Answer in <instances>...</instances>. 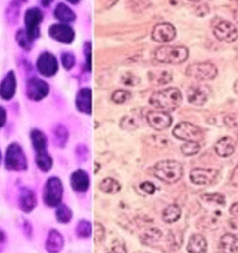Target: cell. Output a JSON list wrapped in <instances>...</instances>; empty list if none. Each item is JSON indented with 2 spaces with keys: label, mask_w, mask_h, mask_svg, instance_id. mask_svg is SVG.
I'll list each match as a JSON object with an SVG mask.
<instances>
[{
  "label": "cell",
  "mask_w": 238,
  "mask_h": 253,
  "mask_svg": "<svg viewBox=\"0 0 238 253\" xmlns=\"http://www.w3.org/2000/svg\"><path fill=\"white\" fill-rule=\"evenodd\" d=\"M162 237H163V233L160 229L151 228V229H148L146 233H144V234L140 235V240H142L143 243L147 244V243H151V241L159 240Z\"/></svg>",
  "instance_id": "cell-36"
},
{
  "label": "cell",
  "mask_w": 238,
  "mask_h": 253,
  "mask_svg": "<svg viewBox=\"0 0 238 253\" xmlns=\"http://www.w3.org/2000/svg\"><path fill=\"white\" fill-rule=\"evenodd\" d=\"M44 21V13L39 7H30L24 13L25 31L33 40H36L41 34V23Z\"/></svg>",
  "instance_id": "cell-7"
},
{
  "label": "cell",
  "mask_w": 238,
  "mask_h": 253,
  "mask_svg": "<svg viewBox=\"0 0 238 253\" xmlns=\"http://www.w3.org/2000/svg\"><path fill=\"white\" fill-rule=\"evenodd\" d=\"M66 1H68L70 4H73V5H77L78 2L80 1V0H66Z\"/></svg>",
  "instance_id": "cell-58"
},
{
  "label": "cell",
  "mask_w": 238,
  "mask_h": 253,
  "mask_svg": "<svg viewBox=\"0 0 238 253\" xmlns=\"http://www.w3.org/2000/svg\"><path fill=\"white\" fill-rule=\"evenodd\" d=\"M183 96L179 88L169 87L165 90L156 91L151 94L150 104L162 111H174L182 104Z\"/></svg>",
  "instance_id": "cell-1"
},
{
  "label": "cell",
  "mask_w": 238,
  "mask_h": 253,
  "mask_svg": "<svg viewBox=\"0 0 238 253\" xmlns=\"http://www.w3.org/2000/svg\"><path fill=\"white\" fill-rule=\"evenodd\" d=\"M16 41L22 49L29 51L33 49L34 41H35V40H33L29 35H28L25 29H19V30L16 33Z\"/></svg>",
  "instance_id": "cell-33"
},
{
  "label": "cell",
  "mask_w": 238,
  "mask_h": 253,
  "mask_svg": "<svg viewBox=\"0 0 238 253\" xmlns=\"http://www.w3.org/2000/svg\"><path fill=\"white\" fill-rule=\"evenodd\" d=\"M49 36L55 41L64 44H71L76 39V33L71 25L65 24V23H58V24L50 25Z\"/></svg>",
  "instance_id": "cell-12"
},
{
  "label": "cell",
  "mask_w": 238,
  "mask_h": 253,
  "mask_svg": "<svg viewBox=\"0 0 238 253\" xmlns=\"http://www.w3.org/2000/svg\"><path fill=\"white\" fill-rule=\"evenodd\" d=\"M224 123H225V126L228 128H238V114H230L228 116H225Z\"/></svg>",
  "instance_id": "cell-45"
},
{
  "label": "cell",
  "mask_w": 238,
  "mask_h": 253,
  "mask_svg": "<svg viewBox=\"0 0 238 253\" xmlns=\"http://www.w3.org/2000/svg\"><path fill=\"white\" fill-rule=\"evenodd\" d=\"M17 90V78L13 71H10L0 83V97L4 100H11Z\"/></svg>",
  "instance_id": "cell-16"
},
{
  "label": "cell",
  "mask_w": 238,
  "mask_h": 253,
  "mask_svg": "<svg viewBox=\"0 0 238 253\" xmlns=\"http://www.w3.org/2000/svg\"><path fill=\"white\" fill-rule=\"evenodd\" d=\"M131 97H132V94L130 91L116 90L113 92V94H111V100H113L115 104H123V103L127 102Z\"/></svg>",
  "instance_id": "cell-38"
},
{
  "label": "cell",
  "mask_w": 238,
  "mask_h": 253,
  "mask_svg": "<svg viewBox=\"0 0 238 253\" xmlns=\"http://www.w3.org/2000/svg\"><path fill=\"white\" fill-rule=\"evenodd\" d=\"M186 74L196 80H212L217 77L218 68L211 62L191 63L186 68Z\"/></svg>",
  "instance_id": "cell-8"
},
{
  "label": "cell",
  "mask_w": 238,
  "mask_h": 253,
  "mask_svg": "<svg viewBox=\"0 0 238 253\" xmlns=\"http://www.w3.org/2000/svg\"><path fill=\"white\" fill-rule=\"evenodd\" d=\"M54 17H55L58 21H60L61 23H72L76 21V13L74 11H72V8H70L67 5L60 4L56 5L55 10H54Z\"/></svg>",
  "instance_id": "cell-24"
},
{
  "label": "cell",
  "mask_w": 238,
  "mask_h": 253,
  "mask_svg": "<svg viewBox=\"0 0 238 253\" xmlns=\"http://www.w3.org/2000/svg\"><path fill=\"white\" fill-rule=\"evenodd\" d=\"M234 91L238 94V79L235 82V84H234Z\"/></svg>",
  "instance_id": "cell-57"
},
{
  "label": "cell",
  "mask_w": 238,
  "mask_h": 253,
  "mask_svg": "<svg viewBox=\"0 0 238 253\" xmlns=\"http://www.w3.org/2000/svg\"><path fill=\"white\" fill-rule=\"evenodd\" d=\"M93 229L94 227L91 225V222H89L87 220H80L78 225H77L76 232L79 238H82V239H88V238H90L91 234H93Z\"/></svg>",
  "instance_id": "cell-35"
},
{
  "label": "cell",
  "mask_w": 238,
  "mask_h": 253,
  "mask_svg": "<svg viewBox=\"0 0 238 253\" xmlns=\"http://www.w3.org/2000/svg\"><path fill=\"white\" fill-rule=\"evenodd\" d=\"M188 1H190V2H199V1H201V0H188Z\"/></svg>",
  "instance_id": "cell-59"
},
{
  "label": "cell",
  "mask_w": 238,
  "mask_h": 253,
  "mask_svg": "<svg viewBox=\"0 0 238 253\" xmlns=\"http://www.w3.org/2000/svg\"><path fill=\"white\" fill-rule=\"evenodd\" d=\"M153 174L162 182L174 184L182 178L183 166L177 160H160L153 166Z\"/></svg>",
  "instance_id": "cell-2"
},
{
  "label": "cell",
  "mask_w": 238,
  "mask_h": 253,
  "mask_svg": "<svg viewBox=\"0 0 238 253\" xmlns=\"http://www.w3.org/2000/svg\"><path fill=\"white\" fill-rule=\"evenodd\" d=\"M220 249L224 253H238V238L234 234H225L220 239Z\"/></svg>",
  "instance_id": "cell-28"
},
{
  "label": "cell",
  "mask_w": 238,
  "mask_h": 253,
  "mask_svg": "<svg viewBox=\"0 0 238 253\" xmlns=\"http://www.w3.org/2000/svg\"><path fill=\"white\" fill-rule=\"evenodd\" d=\"M139 189L142 190V191L144 192V194H146V195H153L154 192H156V190H157L156 186H154V184H152L150 182L142 183L139 185Z\"/></svg>",
  "instance_id": "cell-47"
},
{
  "label": "cell",
  "mask_w": 238,
  "mask_h": 253,
  "mask_svg": "<svg viewBox=\"0 0 238 253\" xmlns=\"http://www.w3.org/2000/svg\"><path fill=\"white\" fill-rule=\"evenodd\" d=\"M209 91L205 86H190L187 90V100L189 104L201 106L208 100Z\"/></svg>",
  "instance_id": "cell-17"
},
{
  "label": "cell",
  "mask_w": 238,
  "mask_h": 253,
  "mask_svg": "<svg viewBox=\"0 0 238 253\" xmlns=\"http://www.w3.org/2000/svg\"><path fill=\"white\" fill-rule=\"evenodd\" d=\"M146 121H147L148 125L154 130L162 131L170 128L171 123H173V117L170 116V114L166 113V111L152 110L148 111L147 115H146Z\"/></svg>",
  "instance_id": "cell-13"
},
{
  "label": "cell",
  "mask_w": 238,
  "mask_h": 253,
  "mask_svg": "<svg viewBox=\"0 0 238 253\" xmlns=\"http://www.w3.org/2000/svg\"><path fill=\"white\" fill-rule=\"evenodd\" d=\"M5 168H6L8 171H27V155H25L23 148L17 142L11 143L6 149V154H5Z\"/></svg>",
  "instance_id": "cell-4"
},
{
  "label": "cell",
  "mask_w": 238,
  "mask_h": 253,
  "mask_svg": "<svg viewBox=\"0 0 238 253\" xmlns=\"http://www.w3.org/2000/svg\"><path fill=\"white\" fill-rule=\"evenodd\" d=\"M154 56L158 62L176 65L187 61L189 50L183 45H163L156 49Z\"/></svg>",
  "instance_id": "cell-3"
},
{
  "label": "cell",
  "mask_w": 238,
  "mask_h": 253,
  "mask_svg": "<svg viewBox=\"0 0 238 253\" xmlns=\"http://www.w3.org/2000/svg\"><path fill=\"white\" fill-rule=\"evenodd\" d=\"M70 184L74 191L85 192L88 191L89 186H90V178L84 169H77L71 174Z\"/></svg>",
  "instance_id": "cell-19"
},
{
  "label": "cell",
  "mask_w": 238,
  "mask_h": 253,
  "mask_svg": "<svg viewBox=\"0 0 238 253\" xmlns=\"http://www.w3.org/2000/svg\"><path fill=\"white\" fill-rule=\"evenodd\" d=\"M62 195H64V185L61 179L58 177H50L45 184L42 198L44 202L49 208H54L61 204Z\"/></svg>",
  "instance_id": "cell-5"
},
{
  "label": "cell",
  "mask_w": 238,
  "mask_h": 253,
  "mask_svg": "<svg viewBox=\"0 0 238 253\" xmlns=\"http://www.w3.org/2000/svg\"><path fill=\"white\" fill-rule=\"evenodd\" d=\"M65 245L64 237L61 235V233L56 229H51L48 234L47 240H46L45 247L47 250V252L49 253H60L62 251Z\"/></svg>",
  "instance_id": "cell-20"
},
{
  "label": "cell",
  "mask_w": 238,
  "mask_h": 253,
  "mask_svg": "<svg viewBox=\"0 0 238 253\" xmlns=\"http://www.w3.org/2000/svg\"><path fill=\"white\" fill-rule=\"evenodd\" d=\"M19 14H21V2L13 0L5 11V18H6L8 24H16L18 22Z\"/></svg>",
  "instance_id": "cell-31"
},
{
  "label": "cell",
  "mask_w": 238,
  "mask_h": 253,
  "mask_svg": "<svg viewBox=\"0 0 238 253\" xmlns=\"http://www.w3.org/2000/svg\"><path fill=\"white\" fill-rule=\"evenodd\" d=\"M49 94V85L37 77L29 78L27 82V97L33 102H40Z\"/></svg>",
  "instance_id": "cell-9"
},
{
  "label": "cell",
  "mask_w": 238,
  "mask_h": 253,
  "mask_svg": "<svg viewBox=\"0 0 238 253\" xmlns=\"http://www.w3.org/2000/svg\"><path fill=\"white\" fill-rule=\"evenodd\" d=\"M24 227H27V231H25V234H27L28 238H31V226L28 221H24Z\"/></svg>",
  "instance_id": "cell-52"
},
{
  "label": "cell",
  "mask_w": 238,
  "mask_h": 253,
  "mask_svg": "<svg viewBox=\"0 0 238 253\" xmlns=\"http://www.w3.org/2000/svg\"><path fill=\"white\" fill-rule=\"evenodd\" d=\"M6 117H7L6 110L0 105V129H1L2 126H5V123H6Z\"/></svg>",
  "instance_id": "cell-50"
},
{
  "label": "cell",
  "mask_w": 238,
  "mask_h": 253,
  "mask_svg": "<svg viewBox=\"0 0 238 253\" xmlns=\"http://www.w3.org/2000/svg\"><path fill=\"white\" fill-rule=\"evenodd\" d=\"M188 253H207V240L201 234H191L187 244Z\"/></svg>",
  "instance_id": "cell-23"
},
{
  "label": "cell",
  "mask_w": 238,
  "mask_h": 253,
  "mask_svg": "<svg viewBox=\"0 0 238 253\" xmlns=\"http://www.w3.org/2000/svg\"><path fill=\"white\" fill-rule=\"evenodd\" d=\"M202 200L207 201V202H214L220 204V206H224L226 202L225 196L222 194H205L202 195Z\"/></svg>",
  "instance_id": "cell-43"
},
{
  "label": "cell",
  "mask_w": 238,
  "mask_h": 253,
  "mask_svg": "<svg viewBox=\"0 0 238 253\" xmlns=\"http://www.w3.org/2000/svg\"><path fill=\"white\" fill-rule=\"evenodd\" d=\"M173 135L182 141H194L200 142L203 139V130L199 126L190 122H180L173 129Z\"/></svg>",
  "instance_id": "cell-6"
},
{
  "label": "cell",
  "mask_w": 238,
  "mask_h": 253,
  "mask_svg": "<svg viewBox=\"0 0 238 253\" xmlns=\"http://www.w3.org/2000/svg\"><path fill=\"white\" fill-rule=\"evenodd\" d=\"M36 67L40 74H42L46 78H50L58 73L59 63L54 54L49 53V51H44L37 57Z\"/></svg>",
  "instance_id": "cell-10"
},
{
  "label": "cell",
  "mask_w": 238,
  "mask_h": 253,
  "mask_svg": "<svg viewBox=\"0 0 238 253\" xmlns=\"http://www.w3.org/2000/svg\"><path fill=\"white\" fill-rule=\"evenodd\" d=\"M76 154L78 160H80V162H85L89 157V148L85 145H78L76 148Z\"/></svg>",
  "instance_id": "cell-46"
},
{
  "label": "cell",
  "mask_w": 238,
  "mask_h": 253,
  "mask_svg": "<svg viewBox=\"0 0 238 253\" xmlns=\"http://www.w3.org/2000/svg\"><path fill=\"white\" fill-rule=\"evenodd\" d=\"M235 149H236V145H235L234 139H231L230 136H224L222 139H219L214 145V151L219 157L228 158L235 153Z\"/></svg>",
  "instance_id": "cell-22"
},
{
  "label": "cell",
  "mask_w": 238,
  "mask_h": 253,
  "mask_svg": "<svg viewBox=\"0 0 238 253\" xmlns=\"http://www.w3.org/2000/svg\"><path fill=\"white\" fill-rule=\"evenodd\" d=\"M5 243H6V235H5L4 232L0 231V253H1L2 249H4Z\"/></svg>",
  "instance_id": "cell-51"
},
{
  "label": "cell",
  "mask_w": 238,
  "mask_h": 253,
  "mask_svg": "<svg viewBox=\"0 0 238 253\" xmlns=\"http://www.w3.org/2000/svg\"><path fill=\"white\" fill-rule=\"evenodd\" d=\"M84 55H85V68L88 72H91V66H93V45L90 41L84 43Z\"/></svg>",
  "instance_id": "cell-39"
},
{
  "label": "cell",
  "mask_w": 238,
  "mask_h": 253,
  "mask_svg": "<svg viewBox=\"0 0 238 253\" xmlns=\"http://www.w3.org/2000/svg\"><path fill=\"white\" fill-rule=\"evenodd\" d=\"M17 1H19V2H27L28 0H17Z\"/></svg>",
  "instance_id": "cell-60"
},
{
  "label": "cell",
  "mask_w": 238,
  "mask_h": 253,
  "mask_svg": "<svg viewBox=\"0 0 238 253\" xmlns=\"http://www.w3.org/2000/svg\"><path fill=\"white\" fill-rule=\"evenodd\" d=\"M95 174H97L98 173V171H99V169H101V165H99L98 163H95Z\"/></svg>",
  "instance_id": "cell-55"
},
{
  "label": "cell",
  "mask_w": 238,
  "mask_h": 253,
  "mask_svg": "<svg viewBox=\"0 0 238 253\" xmlns=\"http://www.w3.org/2000/svg\"><path fill=\"white\" fill-rule=\"evenodd\" d=\"M1 160H2V155H1V152H0V164H1Z\"/></svg>",
  "instance_id": "cell-61"
},
{
  "label": "cell",
  "mask_w": 238,
  "mask_h": 253,
  "mask_svg": "<svg viewBox=\"0 0 238 253\" xmlns=\"http://www.w3.org/2000/svg\"><path fill=\"white\" fill-rule=\"evenodd\" d=\"M181 217V208L177 204H170L163 211L162 218L165 223H175Z\"/></svg>",
  "instance_id": "cell-30"
},
{
  "label": "cell",
  "mask_w": 238,
  "mask_h": 253,
  "mask_svg": "<svg viewBox=\"0 0 238 253\" xmlns=\"http://www.w3.org/2000/svg\"><path fill=\"white\" fill-rule=\"evenodd\" d=\"M230 212L232 215H238V202L232 204L230 208Z\"/></svg>",
  "instance_id": "cell-53"
},
{
  "label": "cell",
  "mask_w": 238,
  "mask_h": 253,
  "mask_svg": "<svg viewBox=\"0 0 238 253\" xmlns=\"http://www.w3.org/2000/svg\"><path fill=\"white\" fill-rule=\"evenodd\" d=\"M76 106L79 113L93 114V92L90 88H82L76 96Z\"/></svg>",
  "instance_id": "cell-18"
},
{
  "label": "cell",
  "mask_w": 238,
  "mask_h": 253,
  "mask_svg": "<svg viewBox=\"0 0 238 253\" xmlns=\"http://www.w3.org/2000/svg\"><path fill=\"white\" fill-rule=\"evenodd\" d=\"M200 143L194 142V141H187L181 146V152L185 155H195L200 152Z\"/></svg>",
  "instance_id": "cell-37"
},
{
  "label": "cell",
  "mask_w": 238,
  "mask_h": 253,
  "mask_svg": "<svg viewBox=\"0 0 238 253\" xmlns=\"http://www.w3.org/2000/svg\"><path fill=\"white\" fill-rule=\"evenodd\" d=\"M230 183H231V185L238 186V164H237L236 168H235L234 171H232V174H231V178H230Z\"/></svg>",
  "instance_id": "cell-49"
},
{
  "label": "cell",
  "mask_w": 238,
  "mask_h": 253,
  "mask_svg": "<svg viewBox=\"0 0 238 253\" xmlns=\"http://www.w3.org/2000/svg\"><path fill=\"white\" fill-rule=\"evenodd\" d=\"M53 1L54 0H40V2H41V5L44 7H48Z\"/></svg>",
  "instance_id": "cell-54"
},
{
  "label": "cell",
  "mask_w": 238,
  "mask_h": 253,
  "mask_svg": "<svg viewBox=\"0 0 238 253\" xmlns=\"http://www.w3.org/2000/svg\"><path fill=\"white\" fill-rule=\"evenodd\" d=\"M108 253H127V249H126L125 244L121 243V241H115Z\"/></svg>",
  "instance_id": "cell-48"
},
{
  "label": "cell",
  "mask_w": 238,
  "mask_h": 253,
  "mask_svg": "<svg viewBox=\"0 0 238 253\" xmlns=\"http://www.w3.org/2000/svg\"><path fill=\"white\" fill-rule=\"evenodd\" d=\"M54 145L59 148H64L68 141V130L64 125H56L53 129Z\"/></svg>",
  "instance_id": "cell-27"
},
{
  "label": "cell",
  "mask_w": 238,
  "mask_h": 253,
  "mask_svg": "<svg viewBox=\"0 0 238 253\" xmlns=\"http://www.w3.org/2000/svg\"><path fill=\"white\" fill-rule=\"evenodd\" d=\"M37 204L36 195L33 190L22 188L19 192V208L24 212H31Z\"/></svg>",
  "instance_id": "cell-21"
},
{
  "label": "cell",
  "mask_w": 238,
  "mask_h": 253,
  "mask_svg": "<svg viewBox=\"0 0 238 253\" xmlns=\"http://www.w3.org/2000/svg\"><path fill=\"white\" fill-rule=\"evenodd\" d=\"M136 253H147V252H136Z\"/></svg>",
  "instance_id": "cell-62"
},
{
  "label": "cell",
  "mask_w": 238,
  "mask_h": 253,
  "mask_svg": "<svg viewBox=\"0 0 238 253\" xmlns=\"http://www.w3.org/2000/svg\"><path fill=\"white\" fill-rule=\"evenodd\" d=\"M214 36L217 37L219 41L225 42V43H232L238 39V30L235 27V24H232L231 22L228 21H222L213 29Z\"/></svg>",
  "instance_id": "cell-14"
},
{
  "label": "cell",
  "mask_w": 238,
  "mask_h": 253,
  "mask_svg": "<svg viewBox=\"0 0 238 253\" xmlns=\"http://www.w3.org/2000/svg\"><path fill=\"white\" fill-rule=\"evenodd\" d=\"M219 172L214 169H203L196 168L193 169L189 173V179L195 185H211L217 180Z\"/></svg>",
  "instance_id": "cell-11"
},
{
  "label": "cell",
  "mask_w": 238,
  "mask_h": 253,
  "mask_svg": "<svg viewBox=\"0 0 238 253\" xmlns=\"http://www.w3.org/2000/svg\"><path fill=\"white\" fill-rule=\"evenodd\" d=\"M55 217L60 223H62V225H66V223H68L71 220H72L73 212L70 209V207L66 206V204H64V203H61V204H59L58 207H56Z\"/></svg>",
  "instance_id": "cell-34"
},
{
  "label": "cell",
  "mask_w": 238,
  "mask_h": 253,
  "mask_svg": "<svg viewBox=\"0 0 238 253\" xmlns=\"http://www.w3.org/2000/svg\"><path fill=\"white\" fill-rule=\"evenodd\" d=\"M30 139L31 145H33L36 153L47 151V136L44 131H41L40 129H33L30 133Z\"/></svg>",
  "instance_id": "cell-25"
},
{
  "label": "cell",
  "mask_w": 238,
  "mask_h": 253,
  "mask_svg": "<svg viewBox=\"0 0 238 253\" xmlns=\"http://www.w3.org/2000/svg\"><path fill=\"white\" fill-rule=\"evenodd\" d=\"M93 233H94V240L96 244H101L102 241L104 240L105 229H104V227L101 225V223H98V222L95 223Z\"/></svg>",
  "instance_id": "cell-42"
},
{
  "label": "cell",
  "mask_w": 238,
  "mask_h": 253,
  "mask_svg": "<svg viewBox=\"0 0 238 253\" xmlns=\"http://www.w3.org/2000/svg\"><path fill=\"white\" fill-rule=\"evenodd\" d=\"M148 80L151 82L152 85L154 86H164L173 80V74L169 71H160V72H154L151 71L147 74Z\"/></svg>",
  "instance_id": "cell-26"
},
{
  "label": "cell",
  "mask_w": 238,
  "mask_h": 253,
  "mask_svg": "<svg viewBox=\"0 0 238 253\" xmlns=\"http://www.w3.org/2000/svg\"><path fill=\"white\" fill-rule=\"evenodd\" d=\"M121 82L123 85L130 86V87H133V86H137L140 83V79L138 77L134 76L132 72H126L121 76Z\"/></svg>",
  "instance_id": "cell-41"
},
{
  "label": "cell",
  "mask_w": 238,
  "mask_h": 253,
  "mask_svg": "<svg viewBox=\"0 0 238 253\" xmlns=\"http://www.w3.org/2000/svg\"><path fill=\"white\" fill-rule=\"evenodd\" d=\"M99 190H101L102 192H104V194L115 195L121 191V184L114 179V178L108 177L104 178V179L99 183Z\"/></svg>",
  "instance_id": "cell-29"
},
{
  "label": "cell",
  "mask_w": 238,
  "mask_h": 253,
  "mask_svg": "<svg viewBox=\"0 0 238 253\" xmlns=\"http://www.w3.org/2000/svg\"><path fill=\"white\" fill-rule=\"evenodd\" d=\"M236 1H238V0H236Z\"/></svg>",
  "instance_id": "cell-63"
},
{
  "label": "cell",
  "mask_w": 238,
  "mask_h": 253,
  "mask_svg": "<svg viewBox=\"0 0 238 253\" xmlns=\"http://www.w3.org/2000/svg\"><path fill=\"white\" fill-rule=\"evenodd\" d=\"M234 19H235V22L238 23V7L234 11Z\"/></svg>",
  "instance_id": "cell-56"
},
{
  "label": "cell",
  "mask_w": 238,
  "mask_h": 253,
  "mask_svg": "<svg viewBox=\"0 0 238 253\" xmlns=\"http://www.w3.org/2000/svg\"><path fill=\"white\" fill-rule=\"evenodd\" d=\"M131 7L136 11H143L150 6V0H128Z\"/></svg>",
  "instance_id": "cell-44"
},
{
  "label": "cell",
  "mask_w": 238,
  "mask_h": 253,
  "mask_svg": "<svg viewBox=\"0 0 238 253\" xmlns=\"http://www.w3.org/2000/svg\"><path fill=\"white\" fill-rule=\"evenodd\" d=\"M61 63L65 70H72L74 65H76V56L71 51H65V53L61 54Z\"/></svg>",
  "instance_id": "cell-40"
},
{
  "label": "cell",
  "mask_w": 238,
  "mask_h": 253,
  "mask_svg": "<svg viewBox=\"0 0 238 253\" xmlns=\"http://www.w3.org/2000/svg\"><path fill=\"white\" fill-rule=\"evenodd\" d=\"M35 162L37 168L41 169L42 172H49L51 168H53V158H51V155L47 151L36 153Z\"/></svg>",
  "instance_id": "cell-32"
},
{
  "label": "cell",
  "mask_w": 238,
  "mask_h": 253,
  "mask_svg": "<svg viewBox=\"0 0 238 253\" xmlns=\"http://www.w3.org/2000/svg\"><path fill=\"white\" fill-rule=\"evenodd\" d=\"M176 37V29L171 23H159L152 30V40L158 43H169Z\"/></svg>",
  "instance_id": "cell-15"
}]
</instances>
